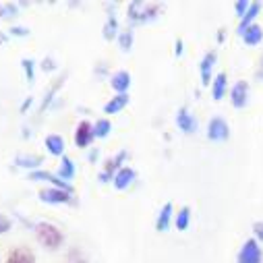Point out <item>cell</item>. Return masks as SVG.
Instances as JSON below:
<instances>
[{"mask_svg":"<svg viewBox=\"0 0 263 263\" xmlns=\"http://www.w3.org/2000/svg\"><path fill=\"white\" fill-rule=\"evenodd\" d=\"M214 62H216V52H208L203 56V60H201L199 71H201V83L203 85H210V81H212V67H214Z\"/></svg>","mask_w":263,"mask_h":263,"instance_id":"13","label":"cell"},{"mask_svg":"<svg viewBox=\"0 0 263 263\" xmlns=\"http://www.w3.org/2000/svg\"><path fill=\"white\" fill-rule=\"evenodd\" d=\"M73 176H75V164H73L71 158L64 156L62 162H60V168H58V178H62V180H67V182H69Z\"/></svg>","mask_w":263,"mask_h":263,"instance_id":"19","label":"cell"},{"mask_svg":"<svg viewBox=\"0 0 263 263\" xmlns=\"http://www.w3.org/2000/svg\"><path fill=\"white\" fill-rule=\"evenodd\" d=\"M116 27H118V23H116V19L110 15V19H108V23H106V27H104V37H106V40H114Z\"/></svg>","mask_w":263,"mask_h":263,"instance_id":"26","label":"cell"},{"mask_svg":"<svg viewBox=\"0 0 263 263\" xmlns=\"http://www.w3.org/2000/svg\"><path fill=\"white\" fill-rule=\"evenodd\" d=\"M118 46H120L122 52H128L130 48H133V31H130V29L122 31V33L118 35Z\"/></svg>","mask_w":263,"mask_h":263,"instance_id":"24","label":"cell"},{"mask_svg":"<svg viewBox=\"0 0 263 263\" xmlns=\"http://www.w3.org/2000/svg\"><path fill=\"white\" fill-rule=\"evenodd\" d=\"M249 3H245V0H238V3H234V9H236V15L238 17H245L247 15V11H249Z\"/></svg>","mask_w":263,"mask_h":263,"instance_id":"28","label":"cell"},{"mask_svg":"<svg viewBox=\"0 0 263 263\" xmlns=\"http://www.w3.org/2000/svg\"><path fill=\"white\" fill-rule=\"evenodd\" d=\"M40 164H42V158H40V156H17V158H15V166L27 168L29 172H33Z\"/></svg>","mask_w":263,"mask_h":263,"instance_id":"20","label":"cell"},{"mask_svg":"<svg viewBox=\"0 0 263 263\" xmlns=\"http://www.w3.org/2000/svg\"><path fill=\"white\" fill-rule=\"evenodd\" d=\"M224 91H226V73H218L216 79H214V87H212V96L216 102H220L224 98Z\"/></svg>","mask_w":263,"mask_h":263,"instance_id":"21","label":"cell"},{"mask_svg":"<svg viewBox=\"0 0 263 263\" xmlns=\"http://www.w3.org/2000/svg\"><path fill=\"white\" fill-rule=\"evenodd\" d=\"M33 232H35L37 242L42 247L50 249V251H56L62 245V240H64V234L60 232V228L56 224H50V222H37Z\"/></svg>","mask_w":263,"mask_h":263,"instance_id":"1","label":"cell"},{"mask_svg":"<svg viewBox=\"0 0 263 263\" xmlns=\"http://www.w3.org/2000/svg\"><path fill=\"white\" fill-rule=\"evenodd\" d=\"M11 228H13V220L9 216H5V214H0V234L9 232Z\"/></svg>","mask_w":263,"mask_h":263,"instance_id":"27","label":"cell"},{"mask_svg":"<svg viewBox=\"0 0 263 263\" xmlns=\"http://www.w3.org/2000/svg\"><path fill=\"white\" fill-rule=\"evenodd\" d=\"M110 85H112L114 91H118V93H126V89L130 87V75H128L126 71H118V73L112 75Z\"/></svg>","mask_w":263,"mask_h":263,"instance_id":"12","label":"cell"},{"mask_svg":"<svg viewBox=\"0 0 263 263\" xmlns=\"http://www.w3.org/2000/svg\"><path fill=\"white\" fill-rule=\"evenodd\" d=\"M126 104H128V96H126V93H118V96H114L110 102H106L104 112H106V114H118Z\"/></svg>","mask_w":263,"mask_h":263,"instance_id":"16","label":"cell"},{"mask_svg":"<svg viewBox=\"0 0 263 263\" xmlns=\"http://www.w3.org/2000/svg\"><path fill=\"white\" fill-rule=\"evenodd\" d=\"M21 67H23V71H25V77H27V81H29V83H33V79H35V71H33V60H29V58H23V60H21Z\"/></svg>","mask_w":263,"mask_h":263,"instance_id":"25","label":"cell"},{"mask_svg":"<svg viewBox=\"0 0 263 263\" xmlns=\"http://www.w3.org/2000/svg\"><path fill=\"white\" fill-rule=\"evenodd\" d=\"M259 13H261V3H251V7H249V11H247V15L242 17V21H240V25H238V35H242V31H245L247 27H251V25H253V19H255Z\"/></svg>","mask_w":263,"mask_h":263,"instance_id":"17","label":"cell"},{"mask_svg":"<svg viewBox=\"0 0 263 263\" xmlns=\"http://www.w3.org/2000/svg\"><path fill=\"white\" fill-rule=\"evenodd\" d=\"M124 158H126V152H120L116 158H110V160H108V164H106V168L100 172V182H108L110 178L114 180V174L120 170L118 166H120V162H122Z\"/></svg>","mask_w":263,"mask_h":263,"instance_id":"9","label":"cell"},{"mask_svg":"<svg viewBox=\"0 0 263 263\" xmlns=\"http://www.w3.org/2000/svg\"><path fill=\"white\" fill-rule=\"evenodd\" d=\"M176 124H178V128L182 130V133H186V135H191V133H195V130H197V120L191 116V112L186 108H180L178 110Z\"/></svg>","mask_w":263,"mask_h":263,"instance_id":"8","label":"cell"},{"mask_svg":"<svg viewBox=\"0 0 263 263\" xmlns=\"http://www.w3.org/2000/svg\"><path fill=\"white\" fill-rule=\"evenodd\" d=\"M162 9L164 7L158 3H133V5H128V21H133V23L152 21L162 13Z\"/></svg>","mask_w":263,"mask_h":263,"instance_id":"2","label":"cell"},{"mask_svg":"<svg viewBox=\"0 0 263 263\" xmlns=\"http://www.w3.org/2000/svg\"><path fill=\"white\" fill-rule=\"evenodd\" d=\"M172 203L168 201L162 210H160V214H158V220H156V230L158 232H164V230H168L170 228V220H172Z\"/></svg>","mask_w":263,"mask_h":263,"instance_id":"14","label":"cell"},{"mask_svg":"<svg viewBox=\"0 0 263 263\" xmlns=\"http://www.w3.org/2000/svg\"><path fill=\"white\" fill-rule=\"evenodd\" d=\"M40 201H44V203H58V205H62V203H73V193L62 191V189H56V186L44 189V191H40Z\"/></svg>","mask_w":263,"mask_h":263,"instance_id":"3","label":"cell"},{"mask_svg":"<svg viewBox=\"0 0 263 263\" xmlns=\"http://www.w3.org/2000/svg\"><path fill=\"white\" fill-rule=\"evenodd\" d=\"M91 141H93V124L87 120H81L75 128V145L79 149H85V147H89Z\"/></svg>","mask_w":263,"mask_h":263,"instance_id":"5","label":"cell"},{"mask_svg":"<svg viewBox=\"0 0 263 263\" xmlns=\"http://www.w3.org/2000/svg\"><path fill=\"white\" fill-rule=\"evenodd\" d=\"M110 130H112L110 120H108V118H100V120L93 124V137L104 139V137H108V135H110Z\"/></svg>","mask_w":263,"mask_h":263,"instance_id":"22","label":"cell"},{"mask_svg":"<svg viewBox=\"0 0 263 263\" xmlns=\"http://www.w3.org/2000/svg\"><path fill=\"white\" fill-rule=\"evenodd\" d=\"M236 263H261V249H259V245H257L255 238H249L242 245Z\"/></svg>","mask_w":263,"mask_h":263,"instance_id":"4","label":"cell"},{"mask_svg":"<svg viewBox=\"0 0 263 263\" xmlns=\"http://www.w3.org/2000/svg\"><path fill=\"white\" fill-rule=\"evenodd\" d=\"M174 224H176L178 230H186V228H189V224H191V208H189V205H184V208L176 214V222H174Z\"/></svg>","mask_w":263,"mask_h":263,"instance_id":"23","label":"cell"},{"mask_svg":"<svg viewBox=\"0 0 263 263\" xmlns=\"http://www.w3.org/2000/svg\"><path fill=\"white\" fill-rule=\"evenodd\" d=\"M255 234H257L255 240H263V224H261V222L255 224Z\"/></svg>","mask_w":263,"mask_h":263,"instance_id":"29","label":"cell"},{"mask_svg":"<svg viewBox=\"0 0 263 263\" xmlns=\"http://www.w3.org/2000/svg\"><path fill=\"white\" fill-rule=\"evenodd\" d=\"M5 263H35V255L27 247H17L9 253Z\"/></svg>","mask_w":263,"mask_h":263,"instance_id":"10","label":"cell"},{"mask_svg":"<svg viewBox=\"0 0 263 263\" xmlns=\"http://www.w3.org/2000/svg\"><path fill=\"white\" fill-rule=\"evenodd\" d=\"M11 33H13V35H29V31H27L25 27H13Z\"/></svg>","mask_w":263,"mask_h":263,"instance_id":"30","label":"cell"},{"mask_svg":"<svg viewBox=\"0 0 263 263\" xmlns=\"http://www.w3.org/2000/svg\"><path fill=\"white\" fill-rule=\"evenodd\" d=\"M180 54H182V42L176 40V56H180Z\"/></svg>","mask_w":263,"mask_h":263,"instance_id":"31","label":"cell"},{"mask_svg":"<svg viewBox=\"0 0 263 263\" xmlns=\"http://www.w3.org/2000/svg\"><path fill=\"white\" fill-rule=\"evenodd\" d=\"M44 143H46V149L52 156H62L64 154V139L60 135H48Z\"/></svg>","mask_w":263,"mask_h":263,"instance_id":"18","label":"cell"},{"mask_svg":"<svg viewBox=\"0 0 263 263\" xmlns=\"http://www.w3.org/2000/svg\"><path fill=\"white\" fill-rule=\"evenodd\" d=\"M135 176H137V172H135L133 168H120V170L114 174V189H116V191H124L130 182L135 180Z\"/></svg>","mask_w":263,"mask_h":263,"instance_id":"11","label":"cell"},{"mask_svg":"<svg viewBox=\"0 0 263 263\" xmlns=\"http://www.w3.org/2000/svg\"><path fill=\"white\" fill-rule=\"evenodd\" d=\"M230 135V128L224 118H212L208 124V137L212 141H226Z\"/></svg>","mask_w":263,"mask_h":263,"instance_id":"6","label":"cell"},{"mask_svg":"<svg viewBox=\"0 0 263 263\" xmlns=\"http://www.w3.org/2000/svg\"><path fill=\"white\" fill-rule=\"evenodd\" d=\"M230 100H232L234 108H245L247 100H249V83L247 81H238L230 91Z\"/></svg>","mask_w":263,"mask_h":263,"instance_id":"7","label":"cell"},{"mask_svg":"<svg viewBox=\"0 0 263 263\" xmlns=\"http://www.w3.org/2000/svg\"><path fill=\"white\" fill-rule=\"evenodd\" d=\"M242 40H245L247 46H257V44L263 42V29L253 23L251 27H247V29L242 31Z\"/></svg>","mask_w":263,"mask_h":263,"instance_id":"15","label":"cell"}]
</instances>
